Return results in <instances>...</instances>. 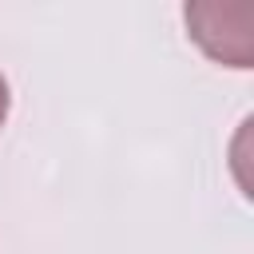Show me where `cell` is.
<instances>
[{"instance_id":"cell-1","label":"cell","mask_w":254,"mask_h":254,"mask_svg":"<svg viewBox=\"0 0 254 254\" xmlns=\"http://www.w3.org/2000/svg\"><path fill=\"white\" fill-rule=\"evenodd\" d=\"M8 107H12V95H8V79L0 75V127H4V119H8Z\"/></svg>"}]
</instances>
